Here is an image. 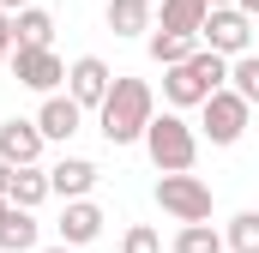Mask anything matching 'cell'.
Segmentation results:
<instances>
[{
  "mask_svg": "<svg viewBox=\"0 0 259 253\" xmlns=\"http://www.w3.org/2000/svg\"><path fill=\"white\" fill-rule=\"evenodd\" d=\"M157 115V97H151V85L145 78H127V72H115V85H109V103L97 109V126H103V139L109 145H139L145 139V126Z\"/></svg>",
  "mask_w": 259,
  "mask_h": 253,
  "instance_id": "6da1fadb",
  "label": "cell"
},
{
  "mask_svg": "<svg viewBox=\"0 0 259 253\" xmlns=\"http://www.w3.org/2000/svg\"><path fill=\"white\" fill-rule=\"evenodd\" d=\"M217 91H229V61L211 55V49H199L193 61H181V66L163 72V97H169L175 115H181V109H205Z\"/></svg>",
  "mask_w": 259,
  "mask_h": 253,
  "instance_id": "7a4b0ae2",
  "label": "cell"
},
{
  "mask_svg": "<svg viewBox=\"0 0 259 253\" xmlns=\"http://www.w3.org/2000/svg\"><path fill=\"white\" fill-rule=\"evenodd\" d=\"M145 151H151V163L163 169V175H187L193 169V157H199V133L175 109L169 115H151V126H145Z\"/></svg>",
  "mask_w": 259,
  "mask_h": 253,
  "instance_id": "3957f363",
  "label": "cell"
},
{
  "mask_svg": "<svg viewBox=\"0 0 259 253\" xmlns=\"http://www.w3.org/2000/svg\"><path fill=\"white\" fill-rule=\"evenodd\" d=\"M157 205L175 223H211V187L199 175H163L157 181Z\"/></svg>",
  "mask_w": 259,
  "mask_h": 253,
  "instance_id": "277c9868",
  "label": "cell"
},
{
  "mask_svg": "<svg viewBox=\"0 0 259 253\" xmlns=\"http://www.w3.org/2000/svg\"><path fill=\"white\" fill-rule=\"evenodd\" d=\"M247 43H253V18H247V12H235V6L205 12L199 49H211V55H223V61H241V55H247Z\"/></svg>",
  "mask_w": 259,
  "mask_h": 253,
  "instance_id": "5b68a950",
  "label": "cell"
},
{
  "mask_svg": "<svg viewBox=\"0 0 259 253\" xmlns=\"http://www.w3.org/2000/svg\"><path fill=\"white\" fill-rule=\"evenodd\" d=\"M247 115H253V109H247L235 91H217V97L199 109V133H205L211 145H235V139L247 133Z\"/></svg>",
  "mask_w": 259,
  "mask_h": 253,
  "instance_id": "8992f818",
  "label": "cell"
},
{
  "mask_svg": "<svg viewBox=\"0 0 259 253\" xmlns=\"http://www.w3.org/2000/svg\"><path fill=\"white\" fill-rule=\"evenodd\" d=\"M109 85H115V72H109V61H97V55H78V61L66 66V97L78 109H103L109 103Z\"/></svg>",
  "mask_w": 259,
  "mask_h": 253,
  "instance_id": "52a82bcc",
  "label": "cell"
},
{
  "mask_svg": "<svg viewBox=\"0 0 259 253\" xmlns=\"http://www.w3.org/2000/svg\"><path fill=\"white\" fill-rule=\"evenodd\" d=\"M12 78L24 85V91H42V97H55V85L66 78V66L55 49H12Z\"/></svg>",
  "mask_w": 259,
  "mask_h": 253,
  "instance_id": "ba28073f",
  "label": "cell"
},
{
  "mask_svg": "<svg viewBox=\"0 0 259 253\" xmlns=\"http://www.w3.org/2000/svg\"><path fill=\"white\" fill-rule=\"evenodd\" d=\"M42 126L36 121H0V163H12V169H36V157H42Z\"/></svg>",
  "mask_w": 259,
  "mask_h": 253,
  "instance_id": "9c48e42d",
  "label": "cell"
},
{
  "mask_svg": "<svg viewBox=\"0 0 259 253\" xmlns=\"http://www.w3.org/2000/svg\"><path fill=\"white\" fill-rule=\"evenodd\" d=\"M97 181H103V169H97L91 157H61V163L49 169V193H55V199H66V205H72V199H91V187H97Z\"/></svg>",
  "mask_w": 259,
  "mask_h": 253,
  "instance_id": "30bf717a",
  "label": "cell"
},
{
  "mask_svg": "<svg viewBox=\"0 0 259 253\" xmlns=\"http://www.w3.org/2000/svg\"><path fill=\"white\" fill-rule=\"evenodd\" d=\"M103 223H109V217H103V205L72 199V205L61 211V223H55V229H61V247H91V241L103 235Z\"/></svg>",
  "mask_w": 259,
  "mask_h": 253,
  "instance_id": "8fae6325",
  "label": "cell"
},
{
  "mask_svg": "<svg viewBox=\"0 0 259 253\" xmlns=\"http://www.w3.org/2000/svg\"><path fill=\"white\" fill-rule=\"evenodd\" d=\"M36 126H42V139H72L78 126H84V109L72 103V97H42V109H36Z\"/></svg>",
  "mask_w": 259,
  "mask_h": 253,
  "instance_id": "7c38bea8",
  "label": "cell"
},
{
  "mask_svg": "<svg viewBox=\"0 0 259 253\" xmlns=\"http://www.w3.org/2000/svg\"><path fill=\"white\" fill-rule=\"evenodd\" d=\"M0 253H36V217L6 205L0 211Z\"/></svg>",
  "mask_w": 259,
  "mask_h": 253,
  "instance_id": "4fadbf2b",
  "label": "cell"
},
{
  "mask_svg": "<svg viewBox=\"0 0 259 253\" xmlns=\"http://www.w3.org/2000/svg\"><path fill=\"white\" fill-rule=\"evenodd\" d=\"M103 18H109L115 36H145L151 30V0H109Z\"/></svg>",
  "mask_w": 259,
  "mask_h": 253,
  "instance_id": "5bb4252c",
  "label": "cell"
},
{
  "mask_svg": "<svg viewBox=\"0 0 259 253\" xmlns=\"http://www.w3.org/2000/svg\"><path fill=\"white\" fill-rule=\"evenodd\" d=\"M205 0H163V18H157V30H175V36H199L205 30Z\"/></svg>",
  "mask_w": 259,
  "mask_h": 253,
  "instance_id": "9a60e30c",
  "label": "cell"
},
{
  "mask_svg": "<svg viewBox=\"0 0 259 253\" xmlns=\"http://www.w3.org/2000/svg\"><path fill=\"white\" fill-rule=\"evenodd\" d=\"M12 43H18V49H49V43H55V18H49L42 6H24V12L12 18Z\"/></svg>",
  "mask_w": 259,
  "mask_h": 253,
  "instance_id": "2e32d148",
  "label": "cell"
},
{
  "mask_svg": "<svg viewBox=\"0 0 259 253\" xmlns=\"http://www.w3.org/2000/svg\"><path fill=\"white\" fill-rule=\"evenodd\" d=\"M42 199H49V169H12L6 205H18V211H36Z\"/></svg>",
  "mask_w": 259,
  "mask_h": 253,
  "instance_id": "e0dca14e",
  "label": "cell"
},
{
  "mask_svg": "<svg viewBox=\"0 0 259 253\" xmlns=\"http://www.w3.org/2000/svg\"><path fill=\"white\" fill-rule=\"evenodd\" d=\"M199 55V36H175V30H151V61L163 66H181V61H193Z\"/></svg>",
  "mask_w": 259,
  "mask_h": 253,
  "instance_id": "ac0fdd59",
  "label": "cell"
},
{
  "mask_svg": "<svg viewBox=\"0 0 259 253\" xmlns=\"http://www.w3.org/2000/svg\"><path fill=\"white\" fill-rule=\"evenodd\" d=\"M229 91H235L247 109H259V55H241V61H229Z\"/></svg>",
  "mask_w": 259,
  "mask_h": 253,
  "instance_id": "d6986e66",
  "label": "cell"
},
{
  "mask_svg": "<svg viewBox=\"0 0 259 253\" xmlns=\"http://www.w3.org/2000/svg\"><path fill=\"white\" fill-rule=\"evenodd\" d=\"M223 247L229 253H259V211H235V217H229Z\"/></svg>",
  "mask_w": 259,
  "mask_h": 253,
  "instance_id": "ffe728a7",
  "label": "cell"
},
{
  "mask_svg": "<svg viewBox=\"0 0 259 253\" xmlns=\"http://www.w3.org/2000/svg\"><path fill=\"white\" fill-rule=\"evenodd\" d=\"M175 253H223V235L211 223H181L175 229Z\"/></svg>",
  "mask_w": 259,
  "mask_h": 253,
  "instance_id": "44dd1931",
  "label": "cell"
},
{
  "mask_svg": "<svg viewBox=\"0 0 259 253\" xmlns=\"http://www.w3.org/2000/svg\"><path fill=\"white\" fill-rule=\"evenodd\" d=\"M121 253H163V235L151 223H133L127 235H121Z\"/></svg>",
  "mask_w": 259,
  "mask_h": 253,
  "instance_id": "7402d4cb",
  "label": "cell"
},
{
  "mask_svg": "<svg viewBox=\"0 0 259 253\" xmlns=\"http://www.w3.org/2000/svg\"><path fill=\"white\" fill-rule=\"evenodd\" d=\"M12 49H18L12 43V12H0V61H12Z\"/></svg>",
  "mask_w": 259,
  "mask_h": 253,
  "instance_id": "603a6c76",
  "label": "cell"
},
{
  "mask_svg": "<svg viewBox=\"0 0 259 253\" xmlns=\"http://www.w3.org/2000/svg\"><path fill=\"white\" fill-rule=\"evenodd\" d=\"M24 6H30V0H0V12H12V18H18Z\"/></svg>",
  "mask_w": 259,
  "mask_h": 253,
  "instance_id": "cb8c5ba5",
  "label": "cell"
},
{
  "mask_svg": "<svg viewBox=\"0 0 259 253\" xmlns=\"http://www.w3.org/2000/svg\"><path fill=\"white\" fill-rule=\"evenodd\" d=\"M6 187H12V163H0V199H6Z\"/></svg>",
  "mask_w": 259,
  "mask_h": 253,
  "instance_id": "d4e9b609",
  "label": "cell"
},
{
  "mask_svg": "<svg viewBox=\"0 0 259 253\" xmlns=\"http://www.w3.org/2000/svg\"><path fill=\"white\" fill-rule=\"evenodd\" d=\"M235 12H247V18H259V0H235Z\"/></svg>",
  "mask_w": 259,
  "mask_h": 253,
  "instance_id": "484cf974",
  "label": "cell"
},
{
  "mask_svg": "<svg viewBox=\"0 0 259 253\" xmlns=\"http://www.w3.org/2000/svg\"><path fill=\"white\" fill-rule=\"evenodd\" d=\"M205 6H211V12H223V6H235V0H205Z\"/></svg>",
  "mask_w": 259,
  "mask_h": 253,
  "instance_id": "4316f807",
  "label": "cell"
},
{
  "mask_svg": "<svg viewBox=\"0 0 259 253\" xmlns=\"http://www.w3.org/2000/svg\"><path fill=\"white\" fill-rule=\"evenodd\" d=\"M36 253H72V247H36Z\"/></svg>",
  "mask_w": 259,
  "mask_h": 253,
  "instance_id": "83f0119b",
  "label": "cell"
},
{
  "mask_svg": "<svg viewBox=\"0 0 259 253\" xmlns=\"http://www.w3.org/2000/svg\"><path fill=\"white\" fill-rule=\"evenodd\" d=\"M0 211H6V199H0Z\"/></svg>",
  "mask_w": 259,
  "mask_h": 253,
  "instance_id": "f1b7e54d",
  "label": "cell"
}]
</instances>
